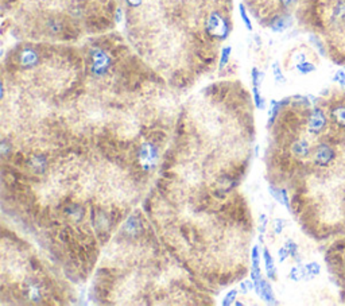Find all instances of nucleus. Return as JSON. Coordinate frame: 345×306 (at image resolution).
<instances>
[{
    "mask_svg": "<svg viewBox=\"0 0 345 306\" xmlns=\"http://www.w3.org/2000/svg\"><path fill=\"white\" fill-rule=\"evenodd\" d=\"M89 58H91V72L95 76H104L111 65V60L107 56V53L101 49H95L89 54Z\"/></svg>",
    "mask_w": 345,
    "mask_h": 306,
    "instance_id": "nucleus-1",
    "label": "nucleus"
},
{
    "mask_svg": "<svg viewBox=\"0 0 345 306\" xmlns=\"http://www.w3.org/2000/svg\"><path fill=\"white\" fill-rule=\"evenodd\" d=\"M207 31L209 35L216 36L218 40H225L229 30H228L225 19L218 12H213L207 22Z\"/></svg>",
    "mask_w": 345,
    "mask_h": 306,
    "instance_id": "nucleus-2",
    "label": "nucleus"
},
{
    "mask_svg": "<svg viewBox=\"0 0 345 306\" xmlns=\"http://www.w3.org/2000/svg\"><path fill=\"white\" fill-rule=\"evenodd\" d=\"M337 157V152L332 146L328 143H320L317 147L313 150L314 163L320 167L329 166Z\"/></svg>",
    "mask_w": 345,
    "mask_h": 306,
    "instance_id": "nucleus-3",
    "label": "nucleus"
},
{
    "mask_svg": "<svg viewBox=\"0 0 345 306\" xmlns=\"http://www.w3.org/2000/svg\"><path fill=\"white\" fill-rule=\"evenodd\" d=\"M139 161H140V166L144 170L152 169L158 161V148L155 147L154 144L144 143L139 150Z\"/></svg>",
    "mask_w": 345,
    "mask_h": 306,
    "instance_id": "nucleus-4",
    "label": "nucleus"
},
{
    "mask_svg": "<svg viewBox=\"0 0 345 306\" xmlns=\"http://www.w3.org/2000/svg\"><path fill=\"white\" fill-rule=\"evenodd\" d=\"M328 119L321 108L316 107L313 111L310 112L309 120H308V128L312 134H320L326 128Z\"/></svg>",
    "mask_w": 345,
    "mask_h": 306,
    "instance_id": "nucleus-5",
    "label": "nucleus"
},
{
    "mask_svg": "<svg viewBox=\"0 0 345 306\" xmlns=\"http://www.w3.org/2000/svg\"><path fill=\"white\" fill-rule=\"evenodd\" d=\"M255 291H256V294H258L262 299H264L266 302L277 303V301H275V295L274 293H273V287H271L270 283L267 282V281H264L263 278L262 281L259 282V285L255 286Z\"/></svg>",
    "mask_w": 345,
    "mask_h": 306,
    "instance_id": "nucleus-6",
    "label": "nucleus"
},
{
    "mask_svg": "<svg viewBox=\"0 0 345 306\" xmlns=\"http://www.w3.org/2000/svg\"><path fill=\"white\" fill-rule=\"evenodd\" d=\"M329 116L337 127L345 128V104H333L330 107Z\"/></svg>",
    "mask_w": 345,
    "mask_h": 306,
    "instance_id": "nucleus-7",
    "label": "nucleus"
},
{
    "mask_svg": "<svg viewBox=\"0 0 345 306\" xmlns=\"http://www.w3.org/2000/svg\"><path fill=\"white\" fill-rule=\"evenodd\" d=\"M291 151L297 158H306L310 154V146L306 140L298 139L291 144Z\"/></svg>",
    "mask_w": 345,
    "mask_h": 306,
    "instance_id": "nucleus-8",
    "label": "nucleus"
},
{
    "mask_svg": "<svg viewBox=\"0 0 345 306\" xmlns=\"http://www.w3.org/2000/svg\"><path fill=\"white\" fill-rule=\"evenodd\" d=\"M263 259H264V266H266L267 277L270 279H277V269H275L274 259L271 256L270 251L264 248L263 250Z\"/></svg>",
    "mask_w": 345,
    "mask_h": 306,
    "instance_id": "nucleus-9",
    "label": "nucleus"
},
{
    "mask_svg": "<svg viewBox=\"0 0 345 306\" xmlns=\"http://www.w3.org/2000/svg\"><path fill=\"white\" fill-rule=\"evenodd\" d=\"M38 54H36L34 50H30V49H27V50H23V52L20 53V64L23 65V66H26V68H31V66H34V65L38 62Z\"/></svg>",
    "mask_w": 345,
    "mask_h": 306,
    "instance_id": "nucleus-10",
    "label": "nucleus"
},
{
    "mask_svg": "<svg viewBox=\"0 0 345 306\" xmlns=\"http://www.w3.org/2000/svg\"><path fill=\"white\" fill-rule=\"evenodd\" d=\"M290 24H291V20H290L289 16H278V18H275V19L271 22L270 27L273 28V31L279 32L286 30Z\"/></svg>",
    "mask_w": 345,
    "mask_h": 306,
    "instance_id": "nucleus-11",
    "label": "nucleus"
},
{
    "mask_svg": "<svg viewBox=\"0 0 345 306\" xmlns=\"http://www.w3.org/2000/svg\"><path fill=\"white\" fill-rule=\"evenodd\" d=\"M270 193L274 196V199L277 200L278 203L283 204L285 207L290 208L289 204V197H287V192L285 189H277V187H270Z\"/></svg>",
    "mask_w": 345,
    "mask_h": 306,
    "instance_id": "nucleus-12",
    "label": "nucleus"
},
{
    "mask_svg": "<svg viewBox=\"0 0 345 306\" xmlns=\"http://www.w3.org/2000/svg\"><path fill=\"white\" fill-rule=\"evenodd\" d=\"M28 165L36 173H42L46 169V158H45L44 155H38V157H34V158L30 159Z\"/></svg>",
    "mask_w": 345,
    "mask_h": 306,
    "instance_id": "nucleus-13",
    "label": "nucleus"
},
{
    "mask_svg": "<svg viewBox=\"0 0 345 306\" xmlns=\"http://www.w3.org/2000/svg\"><path fill=\"white\" fill-rule=\"evenodd\" d=\"M66 213L69 216H71L73 220H81L84 217L85 211H84V208L81 205H79V204H73V205L66 208Z\"/></svg>",
    "mask_w": 345,
    "mask_h": 306,
    "instance_id": "nucleus-14",
    "label": "nucleus"
},
{
    "mask_svg": "<svg viewBox=\"0 0 345 306\" xmlns=\"http://www.w3.org/2000/svg\"><path fill=\"white\" fill-rule=\"evenodd\" d=\"M281 107H282V103H278V101H275V100H273V101H271L270 112H269V116H270V119H269V127H270V126H273V123H274L275 119H277V116L279 115Z\"/></svg>",
    "mask_w": 345,
    "mask_h": 306,
    "instance_id": "nucleus-15",
    "label": "nucleus"
},
{
    "mask_svg": "<svg viewBox=\"0 0 345 306\" xmlns=\"http://www.w3.org/2000/svg\"><path fill=\"white\" fill-rule=\"evenodd\" d=\"M251 259H252V271H260V248L259 246H254L252 252H251Z\"/></svg>",
    "mask_w": 345,
    "mask_h": 306,
    "instance_id": "nucleus-16",
    "label": "nucleus"
},
{
    "mask_svg": "<svg viewBox=\"0 0 345 306\" xmlns=\"http://www.w3.org/2000/svg\"><path fill=\"white\" fill-rule=\"evenodd\" d=\"M320 264L316 262H312V263H308L305 266V275H306V279L308 278H314V277H317L318 274H320Z\"/></svg>",
    "mask_w": 345,
    "mask_h": 306,
    "instance_id": "nucleus-17",
    "label": "nucleus"
},
{
    "mask_svg": "<svg viewBox=\"0 0 345 306\" xmlns=\"http://www.w3.org/2000/svg\"><path fill=\"white\" fill-rule=\"evenodd\" d=\"M295 68H297V70L301 73V74H309V73L316 70V66H314L312 62H309V61H302V62H298V64L295 65Z\"/></svg>",
    "mask_w": 345,
    "mask_h": 306,
    "instance_id": "nucleus-18",
    "label": "nucleus"
},
{
    "mask_svg": "<svg viewBox=\"0 0 345 306\" xmlns=\"http://www.w3.org/2000/svg\"><path fill=\"white\" fill-rule=\"evenodd\" d=\"M290 278L293 281H301V279L306 278L305 275V267L295 266L290 270Z\"/></svg>",
    "mask_w": 345,
    "mask_h": 306,
    "instance_id": "nucleus-19",
    "label": "nucleus"
},
{
    "mask_svg": "<svg viewBox=\"0 0 345 306\" xmlns=\"http://www.w3.org/2000/svg\"><path fill=\"white\" fill-rule=\"evenodd\" d=\"M238 294H239L238 289H234V290L228 291L225 297H224V299H222V306H229L232 305V303L236 302L235 299L238 298Z\"/></svg>",
    "mask_w": 345,
    "mask_h": 306,
    "instance_id": "nucleus-20",
    "label": "nucleus"
},
{
    "mask_svg": "<svg viewBox=\"0 0 345 306\" xmlns=\"http://www.w3.org/2000/svg\"><path fill=\"white\" fill-rule=\"evenodd\" d=\"M231 52H232V48H231V46H226V48L222 49L221 58H220V66H218V68L220 69L225 68L226 64H228V61H229Z\"/></svg>",
    "mask_w": 345,
    "mask_h": 306,
    "instance_id": "nucleus-21",
    "label": "nucleus"
},
{
    "mask_svg": "<svg viewBox=\"0 0 345 306\" xmlns=\"http://www.w3.org/2000/svg\"><path fill=\"white\" fill-rule=\"evenodd\" d=\"M254 100H255V105H256L259 109H264V108H266V100L262 97L258 87H254Z\"/></svg>",
    "mask_w": 345,
    "mask_h": 306,
    "instance_id": "nucleus-22",
    "label": "nucleus"
},
{
    "mask_svg": "<svg viewBox=\"0 0 345 306\" xmlns=\"http://www.w3.org/2000/svg\"><path fill=\"white\" fill-rule=\"evenodd\" d=\"M240 16H242L243 19V23L246 24V27L248 28V31H252L254 30V27H252V22H251V19L248 18V15H247V11H246V7L243 6V4H240Z\"/></svg>",
    "mask_w": 345,
    "mask_h": 306,
    "instance_id": "nucleus-23",
    "label": "nucleus"
},
{
    "mask_svg": "<svg viewBox=\"0 0 345 306\" xmlns=\"http://www.w3.org/2000/svg\"><path fill=\"white\" fill-rule=\"evenodd\" d=\"M252 289H255V283L252 279H246V281H243V282L240 283V291H242L243 294H247V293L252 290Z\"/></svg>",
    "mask_w": 345,
    "mask_h": 306,
    "instance_id": "nucleus-24",
    "label": "nucleus"
},
{
    "mask_svg": "<svg viewBox=\"0 0 345 306\" xmlns=\"http://www.w3.org/2000/svg\"><path fill=\"white\" fill-rule=\"evenodd\" d=\"M251 76H252V84H254V87H258V85H260V81L263 80V73L259 72L258 68H252Z\"/></svg>",
    "mask_w": 345,
    "mask_h": 306,
    "instance_id": "nucleus-25",
    "label": "nucleus"
},
{
    "mask_svg": "<svg viewBox=\"0 0 345 306\" xmlns=\"http://www.w3.org/2000/svg\"><path fill=\"white\" fill-rule=\"evenodd\" d=\"M273 70H274V79L277 83H285V76H283V73H282L281 68H279V64L278 62H275L274 65H273Z\"/></svg>",
    "mask_w": 345,
    "mask_h": 306,
    "instance_id": "nucleus-26",
    "label": "nucleus"
},
{
    "mask_svg": "<svg viewBox=\"0 0 345 306\" xmlns=\"http://www.w3.org/2000/svg\"><path fill=\"white\" fill-rule=\"evenodd\" d=\"M266 228H267V217L266 215H260L259 216V234H260V240L263 239V235H264V232H266Z\"/></svg>",
    "mask_w": 345,
    "mask_h": 306,
    "instance_id": "nucleus-27",
    "label": "nucleus"
},
{
    "mask_svg": "<svg viewBox=\"0 0 345 306\" xmlns=\"http://www.w3.org/2000/svg\"><path fill=\"white\" fill-rule=\"evenodd\" d=\"M285 246H286V248L289 250L290 255H291L293 258H297V256H298V246H297V244H295L293 240H287Z\"/></svg>",
    "mask_w": 345,
    "mask_h": 306,
    "instance_id": "nucleus-28",
    "label": "nucleus"
},
{
    "mask_svg": "<svg viewBox=\"0 0 345 306\" xmlns=\"http://www.w3.org/2000/svg\"><path fill=\"white\" fill-rule=\"evenodd\" d=\"M285 220L283 219H275L274 220V232H275V235H281L282 234V231H283V228H285Z\"/></svg>",
    "mask_w": 345,
    "mask_h": 306,
    "instance_id": "nucleus-29",
    "label": "nucleus"
},
{
    "mask_svg": "<svg viewBox=\"0 0 345 306\" xmlns=\"http://www.w3.org/2000/svg\"><path fill=\"white\" fill-rule=\"evenodd\" d=\"M278 256H279V262H281V263H283L286 259L289 258L290 252H289V250L286 248V246H283L282 248H279V251H278Z\"/></svg>",
    "mask_w": 345,
    "mask_h": 306,
    "instance_id": "nucleus-30",
    "label": "nucleus"
},
{
    "mask_svg": "<svg viewBox=\"0 0 345 306\" xmlns=\"http://www.w3.org/2000/svg\"><path fill=\"white\" fill-rule=\"evenodd\" d=\"M310 40H312V42H313V44L316 45V48H317L318 50H320V53H321L322 56H325V49H324V46H322L321 41L318 40V38L316 35L310 36Z\"/></svg>",
    "mask_w": 345,
    "mask_h": 306,
    "instance_id": "nucleus-31",
    "label": "nucleus"
},
{
    "mask_svg": "<svg viewBox=\"0 0 345 306\" xmlns=\"http://www.w3.org/2000/svg\"><path fill=\"white\" fill-rule=\"evenodd\" d=\"M334 81L340 84V85H345V72H344V70H338V72L336 73V76H334Z\"/></svg>",
    "mask_w": 345,
    "mask_h": 306,
    "instance_id": "nucleus-32",
    "label": "nucleus"
},
{
    "mask_svg": "<svg viewBox=\"0 0 345 306\" xmlns=\"http://www.w3.org/2000/svg\"><path fill=\"white\" fill-rule=\"evenodd\" d=\"M297 0H281V4L283 8H290Z\"/></svg>",
    "mask_w": 345,
    "mask_h": 306,
    "instance_id": "nucleus-33",
    "label": "nucleus"
},
{
    "mask_svg": "<svg viewBox=\"0 0 345 306\" xmlns=\"http://www.w3.org/2000/svg\"><path fill=\"white\" fill-rule=\"evenodd\" d=\"M140 2L142 0H127V3L131 6V7H138L139 4H140Z\"/></svg>",
    "mask_w": 345,
    "mask_h": 306,
    "instance_id": "nucleus-34",
    "label": "nucleus"
},
{
    "mask_svg": "<svg viewBox=\"0 0 345 306\" xmlns=\"http://www.w3.org/2000/svg\"><path fill=\"white\" fill-rule=\"evenodd\" d=\"M116 20H118V22H120V20H122V10H120V8H118V10H116Z\"/></svg>",
    "mask_w": 345,
    "mask_h": 306,
    "instance_id": "nucleus-35",
    "label": "nucleus"
}]
</instances>
